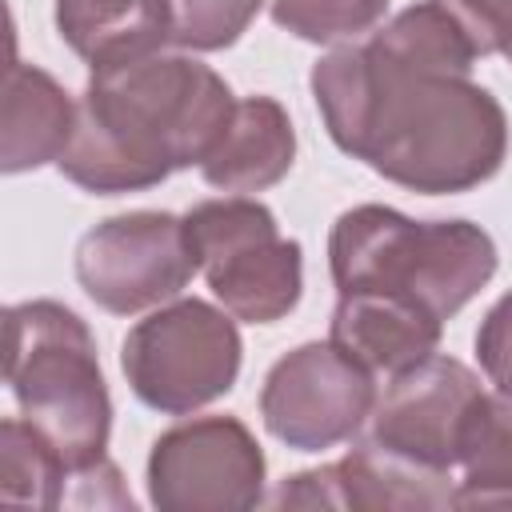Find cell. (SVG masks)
I'll return each mask as SVG.
<instances>
[{
  "label": "cell",
  "instance_id": "277c9868",
  "mask_svg": "<svg viewBox=\"0 0 512 512\" xmlns=\"http://www.w3.org/2000/svg\"><path fill=\"white\" fill-rule=\"evenodd\" d=\"M4 380L20 416L36 424L72 472L108 448L112 400L88 324L56 300H24L4 316Z\"/></svg>",
  "mask_w": 512,
  "mask_h": 512
},
{
  "label": "cell",
  "instance_id": "5bb4252c",
  "mask_svg": "<svg viewBox=\"0 0 512 512\" xmlns=\"http://www.w3.org/2000/svg\"><path fill=\"white\" fill-rule=\"evenodd\" d=\"M76 128V104L68 92L32 64L12 60L4 76V116H0V168L8 176L60 160Z\"/></svg>",
  "mask_w": 512,
  "mask_h": 512
},
{
  "label": "cell",
  "instance_id": "8992f818",
  "mask_svg": "<svg viewBox=\"0 0 512 512\" xmlns=\"http://www.w3.org/2000/svg\"><path fill=\"white\" fill-rule=\"evenodd\" d=\"M240 352L232 312L204 300H176L124 336L120 368L140 404L184 416L236 384Z\"/></svg>",
  "mask_w": 512,
  "mask_h": 512
},
{
  "label": "cell",
  "instance_id": "7a4b0ae2",
  "mask_svg": "<svg viewBox=\"0 0 512 512\" xmlns=\"http://www.w3.org/2000/svg\"><path fill=\"white\" fill-rule=\"evenodd\" d=\"M232 108V88L188 56L148 52L92 68L56 168L96 196L152 188L188 164H204Z\"/></svg>",
  "mask_w": 512,
  "mask_h": 512
},
{
  "label": "cell",
  "instance_id": "ac0fdd59",
  "mask_svg": "<svg viewBox=\"0 0 512 512\" xmlns=\"http://www.w3.org/2000/svg\"><path fill=\"white\" fill-rule=\"evenodd\" d=\"M388 0H272V20L300 40L336 44L376 32Z\"/></svg>",
  "mask_w": 512,
  "mask_h": 512
},
{
  "label": "cell",
  "instance_id": "4fadbf2b",
  "mask_svg": "<svg viewBox=\"0 0 512 512\" xmlns=\"http://www.w3.org/2000/svg\"><path fill=\"white\" fill-rule=\"evenodd\" d=\"M292 156H296V132L288 112L272 96H248L236 100L220 140L200 164V176L228 196H248L284 180Z\"/></svg>",
  "mask_w": 512,
  "mask_h": 512
},
{
  "label": "cell",
  "instance_id": "ba28073f",
  "mask_svg": "<svg viewBox=\"0 0 512 512\" xmlns=\"http://www.w3.org/2000/svg\"><path fill=\"white\" fill-rule=\"evenodd\" d=\"M372 408V372L332 340L300 344L296 352L272 364L260 388L264 428L296 452H320L352 440L372 416Z\"/></svg>",
  "mask_w": 512,
  "mask_h": 512
},
{
  "label": "cell",
  "instance_id": "3957f363",
  "mask_svg": "<svg viewBox=\"0 0 512 512\" xmlns=\"http://www.w3.org/2000/svg\"><path fill=\"white\" fill-rule=\"evenodd\" d=\"M336 292L400 296L436 320L456 316L496 272V244L472 220H408L384 204L348 208L328 236Z\"/></svg>",
  "mask_w": 512,
  "mask_h": 512
},
{
  "label": "cell",
  "instance_id": "8fae6325",
  "mask_svg": "<svg viewBox=\"0 0 512 512\" xmlns=\"http://www.w3.org/2000/svg\"><path fill=\"white\" fill-rule=\"evenodd\" d=\"M452 484L440 472L416 468L372 440H360L344 460L284 480L268 504L276 508H448Z\"/></svg>",
  "mask_w": 512,
  "mask_h": 512
},
{
  "label": "cell",
  "instance_id": "52a82bcc",
  "mask_svg": "<svg viewBox=\"0 0 512 512\" xmlns=\"http://www.w3.org/2000/svg\"><path fill=\"white\" fill-rule=\"evenodd\" d=\"M196 272L184 216L172 212H124L76 244V280L112 316L176 300Z\"/></svg>",
  "mask_w": 512,
  "mask_h": 512
},
{
  "label": "cell",
  "instance_id": "44dd1931",
  "mask_svg": "<svg viewBox=\"0 0 512 512\" xmlns=\"http://www.w3.org/2000/svg\"><path fill=\"white\" fill-rule=\"evenodd\" d=\"M476 356H480L484 376L500 392H512V292L488 308V316L476 332Z\"/></svg>",
  "mask_w": 512,
  "mask_h": 512
},
{
  "label": "cell",
  "instance_id": "5b68a950",
  "mask_svg": "<svg viewBox=\"0 0 512 512\" xmlns=\"http://www.w3.org/2000/svg\"><path fill=\"white\" fill-rule=\"evenodd\" d=\"M192 256L212 296L248 324H276L304 288L300 244L280 236L276 216L248 196L204 200L184 216Z\"/></svg>",
  "mask_w": 512,
  "mask_h": 512
},
{
  "label": "cell",
  "instance_id": "9a60e30c",
  "mask_svg": "<svg viewBox=\"0 0 512 512\" xmlns=\"http://www.w3.org/2000/svg\"><path fill=\"white\" fill-rule=\"evenodd\" d=\"M60 40L92 68L136 60L168 44L164 0H56Z\"/></svg>",
  "mask_w": 512,
  "mask_h": 512
},
{
  "label": "cell",
  "instance_id": "7402d4cb",
  "mask_svg": "<svg viewBox=\"0 0 512 512\" xmlns=\"http://www.w3.org/2000/svg\"><path fill=\"white\" fill-rule=\"evenodd\" d=\"M508 60H512V52H508Z\"/></svg>",
  "mask_w": 512,
  "mask_h": 512
},
{
  "label": "cell",
  "instance_id": "6da1fadb",
  "mask_svg": "<svg viewBox=\"0 0 512 512\" xmlns=\"http://www.w3.org/2000/svg\"><path fill=\"white\" fill-rule=\"evenodd\" d=\"M472 60L456 20L424 0L320 56L312 100L340 152L400 188L452 196L496 176L508 148L504 108L468 80Z\"/></svg>",
  "mask_w": 512,
  "mask_h": 512
},
{
  "label": "cell",
  "instance_id": "e0dca14e",
  "mask_svg": "<svg viewBox=\"0 0 512 512\" xmlns=\"http://www.w3.org/2000/svg\"><path fill=\"white\" fill-rule=\"evenodd\" d=\"M72 468L56 452V444L28 420L0 424V500L28 508H60L68 504Z\"/></svg>",
  "mask_w": 512,
  "mask_h": 512
},
{
  "label": "cell",
  "instance_id": "d6986e66",
  "mask_svg": "<svg viewBox=\"0 0 512 512\" xmlns=\"http://www.w3.org/2000/svg\"><path fill=\"white\" fill-rule=\"evenodd\" d=\"M264 0H164L168 44L188 52H216L240 40Z\"/></svg>",
  "mask_w": 512,
  "mask_h": 512
},
{
  "label": "cell",
  "instance_id": "ffe728a7",
  "mask_svg": "<svg viewBox=\"0 0 512 512\" xmlns=\"http://www.w3.org/2000/svg\"><path fill=\"white\" fill-rule=\"evenodd\" d=\"M440 4L476 56L512 52V0H432Z\"/></svg>",
  "mask_w": 512,
  "mask_h": 512
},
{
  "label": "cell",
  "instance_id": "9c48e42d",
  "mask_svg": "<svg viewBox=\"0 0 512 512\" xmlns=\"http://www.w3.org/2000/svg\"><path fill=\"white\" fill-rule=\"evenodd\" d=\"M264 456L236 416H200L156 436L148 496L164 512H232L260 504Z\"/></svg>",
  "mask_w": 512,
  "mask_h": 512
},
{
  "label": "cell",
  "instance_id": "7c38bea8",
  "mask_svg": "<svg viewBox=\"0 0 512 512\" xmlns=\"http://www.w3.org/2000/svg\"><path fill=\"white\" fill-rule=\"evenodd\" d=\"M440 328H444V320H436L432 312H424L400 296L344 292L332 312L328 340L336 348H344L356 364H364L372 376H380V372L396 376L436 352Z\"/></svg>",
  "mask_w": 512,
  "mask_h": 512
},
{
  "label": "cell",
  "instance_id": "30bf717a",
  "mask_svg": "<svg viewBox=\"0 0 512 512\" xmlns=\"http://www.w3.org/2000/svg\"><path fill=\"white\" fill-rule=\"evenodd\" d=\"M480 396V380L468 364L452 356H428L392 376L384 396L368 416V436L376 448L448 476L460 448V424Z\"/></svg>",
  "mask_w": 512,
  "mask_h": 512
},
{
  "label": "cell",
  "instance_id": "2e32d148",
  "mask_svg": "<svg viewBox=\"0 0 512 512\" xmlns=\"http://www.w3.org/2000/svg\"><path fill=\"white\" fill-rule=\"evenodd\" d=\"M464 484L452 504H512V392H480L460 424Z\"/></svg>",
  "mask_w": 512,
  "mask_h": 512
}]
</instances>
